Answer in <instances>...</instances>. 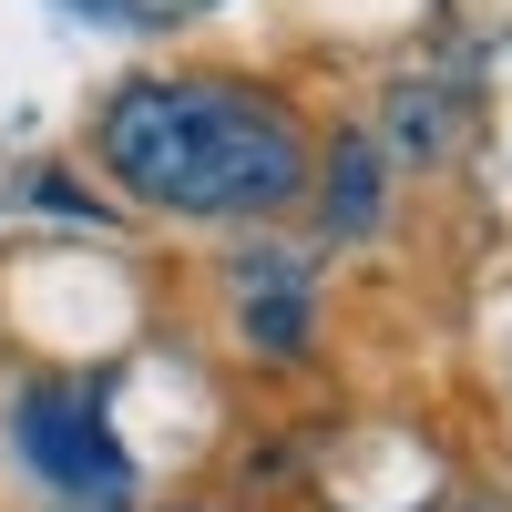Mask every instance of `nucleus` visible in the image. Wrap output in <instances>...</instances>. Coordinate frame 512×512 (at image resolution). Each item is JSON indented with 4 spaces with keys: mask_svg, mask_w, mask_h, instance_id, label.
Instances as JSON below:
<instances>
[{
    "mask_svg": "<svg viewBox=\"0 0 512 512\" xmlns=\"http://www.w3.org/2000/svg\"><path fill=\"white\" fill-rule=\"evenodd\" d=\"M451 144H461V93L441 72H400L390 103H379V154L390 164H451Z\"/></svg>",
    "mask_w": 512,
    "mask_h": 512,
    "instance_id": "obj_5",
    "label": "nucleus"
},
{
    "mask_svg": "<svg viewBox=\"0 0 512 512\" xmlns=\"http://www.w3.org/2000/svg\"><path fill=\"white\" fill-rule=\"evenodd\" d=\"M185 512H226V502H185Z\"/></svg>",
    "mask_w": 512,
    "mask_h": 512,
    "instance_id": "obj_8",
    "label": "nucleus"
},
{
    "mask_svg": "<svg viewBox=\"0 0 512 512\" xmlns=\"http://www.w3.org/2000/svg\"><path fill=\"white\" fill-rule=\"evenodd\" d=\"M103 175L154 216L205 226H267L308 195V123L277 82L246 72H134L93 113Z\"/></svg>",
    "mask_w": 512,
    "mask_h": 512,
    "instance_id": "obj_1",
    "label": "nucleus"
},
{
    "mask_svg": "<svg viewBox=\"0 0 512 512\" xmlns=\"http://www.w3.org/2000/svg\"><path fill=\"white\" fill-rule=\"evenodd\" d=\"M308 175H318V226L338 246H369L390 226V154H379V134H338L328 164H308Z\"/></svg>",
    "mask_w": 512,
    "mask_h": 512,
    "instance_id": "obj_4",
    "label": "nucleus"
},
{
    "mask_svg": "<svg viewBox=\"0 0 512 512\" xmlns=\"http://www.w3.org/2000/svg\"><path fill=\"white\" fill-rule=\"evenodd\" d=\"M226 287H236V328H246V349H267V359H297V349H308V328H318V287H308V267H297V256H246Z\"/></svg>",
    "mask_w": 512,
    "mask_h": 512,
    "instance_id": "obj_3",
    "label": "nucleus"
},
{
    "mask_svg": "<svg viewBox=\"0 0 512 512\" xmlns=\"http://www.w3.org/2000/svg\"><path fill=\"white\" fill-rule=\"evenodd\" d=\"M11 431H21V461H31L62 502L113 512L123 492H134V461H123L113 420H103V390H21Z\"/></svg>",
    "mask_w": 512,
    "mask_h": 512,
    "instance_id": "obj_2",
    "label": "nucleus"
},
{
    "mask_svg": "<svg viewBox=\"0 0 512 512\" xmlns=\"http://www.w3.org/2000/svg\"><path fill=\"white\" fill-rule=\"evenodd\" d=\"M451 512H492V502H451Z\"/></svg>",
    "mask_w": 512,
    "mask_h": 512,
    "instance_id": "obj_7",
    "label": "nucleus"
},
{
    "mask_svg": "<svg viewBox=\"0 0 512 512\" xmlns=\"http://www.w3.org/2000/svg\"><path fill=\"white\" fill-rule=\"evenodd\" d=\"M31 205H41V216H62V226H103V205L82 195L62 164H41V175H31Z\"/></svg>",
    "mask_w": 512,
    "mask_h": 512,
    "instance_id": "obj_6",
    "label": "nucleus"
}]
</instances>
